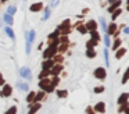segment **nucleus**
Here are the masks:
<instances>
[{"label": "nucleus", "instance_id": "nucleus-1", "mask_svg": "<svg viewBox=\"0 0 129 114\" xmlns=\"http://www.w3.org/2000/svg\"><path fill=\"white\" fill-rule=\"evenodd\" d=\"M39 88L42 89V90H45L46 93H53V92L56 90V86H53L50 83V78L49 77L39 79Z\"/></svg>", "mask_w": 129, "mask_h": 114}, {"label": "nucleus", "instance_id": "nucleus-2", "mask_svg": "<svg viewBox=\"0 0 129 114\" xmlns=\"http://www.w3.org/2000/svg\"><path fill=\"white\" fill-rule=\"evenodd\" d=\"M35 36H36V32L34 29H31L29 32L25 33V50H26V54L31 53V47H32V42L35 40Z\"/></svg>", "mask_w": 129, "mask_h": 114}, {"label": "nucleus", "instance_id": "nucleus-3", "mask_svg": "<svg viewBox=\"0 0 129 114\" xmlns=\"http://www.w3.org/2000/svg\"><path fill=\"white\" fill-rule=\"evenodd\" d=\"M57 28L60 29V33H61V35H70L71 33V19L65 18Z\"/></svg>", "mask_w": 129, "mask_h": 114}, {"label": "nucleus", "instance_id": "nucleus-4", "mask_svg": "<svg viewBox=\"0 0 129 114\" xmlns=\"http://www.w3.org/2000/svg\"><path fill=\"white\" fill-rule=\"evenodd\" d=\"M93 75H94V78H97V79L104 81L107 78V68H104V67H97V68L93 71Z\"/></svg>", "mask_w": 129, "mask_h": 114}, {"label": "nucleus", "instance_id": "nucleus-5", "mask_svg": "<svg viewBox=\"0 0 129 114\" xmlns=\"http://www.w3.org/2000/svg\"><path fill=\"white\" fill-rule=\"evenodd\" d=\"M13 95V86L9 83H4L2 86V90H0V96L2 97H10Z\"/></svg>", "mask_w": 129, "mask_h": 114}, {"label": "nucleus", "instance_id": "nucleus-6", "mask_svg": "<svg viewBox=\"0 0 129 114\" xmlns=\"http://www.w3.org/2000/svg\"><path fill=\"white\" fill-rule=\"evenodd\" d=\"M28 104H29V111H28V114H36L38 111L40 110V107H42L40 102H32V103H28Z\"/></svg>", "mask_w": 129, "mask_h": 114}, {"label": "nucleus", "instance_id": "nucleus-7", "mask_svg": "<svg viewBox=\"0 0 129 114\" xmlns=\"http://www.w3.org/2000/svg\"><path fill=\"white\" fill-rule=\"evenodd\" d=\"M20 75L22 78H25L26 81L32 79V71H31V68H29V67H22V68L20 70Z\"/></svg>", "mask_w": 129, "mask_h": 114}, {"label": "nucleus", "instance_id": "nucleus-8", "mask_svg": "<svg viewBox=\"0 0 129 114\" xmlns=\"http://www.w3.org/2000/svg\"><path fill=\"white\" fill-rule=\"evenodd\" d=\"M85 27H86L87 32H92V31L99 29V24H97V21H94V19H89V21L85 24Z\"/></svg>", "mask_w": 129, "mask_h": 114}, {"label": "nucleus", "instance_id": "nucleus-9", "mask_svg": "<svg viewBox=\"0 0 129 114\" xmlns=\"http://www.w3.org/2000/svg\"><path fill=\"white\" fill-rule=\"evenodd\" d=\"M62 70H64L62 64H54L50 68V75H60L62 72Z\"/></svg>", "mask_w": 129, "mask_h": 114}, {"label": "nucleus", "instance_id": "nucleus-10", "mask_svg": "<svg viewBox=\"0 0 129 114\" xmlns=\"http://www.w3.org/2000/svg\"><path fill=\"white\" fill-rule=\"evenodd\" d=\"M58 36H60V29H58V28H56V29H54V32H51L50 35L47 36V44H50L53 40L58 39Z\"/></svg>", "mask_w": 129, "mask_h": 114}, {"label": "nucleus", "instance_id": "nucleus-11", "mask_svg": "<svg viewBox=\"0 0 129 114\" xmlns=\"http://www.w3.org/2000/svg\"><path fill=\"white\" fill-rule=\"evenodd\" d=\"M54 61H53V58H43V63H42V68L43 70H50L51 67L54 65Z\"/></svg>", "mask_w": 129, "mask_h": 114}, {"label": "nucleus", "instance_id": "nucleus-12", "mask_svg": "<svg viewBox=\"0 0 129 114\" xmlns=\"http://www.w3.org/2000/svg\"><path fill=\"white\" fill-rule=\"evenodd\" d=\"M43 3L42 2H38V3H34V4H31V7H29V10L32 11V13H38V11H42L43 10Z\"/></svg>", "mask_w": 129, "mask_h": 114}, {"label": "nucleus", "instance_id": "nucleus-13", "mask_svg": "<svg viewBox=\"0 0 129 114\" xmlns=\"http://www.w3.org/2000/svg\"><path fill=\"white\" fill-rule=\"evenodd\" d=\"M93 108H94L96 113H99V114L103 113L104 114V111H106V103H104V102H99V103H96V104H94V107H93Z\"/></svg>", "mask_w": 129, "mask_h": 114}, {"label": "nucleus", "instance_id": "nucleus-14", "mask_svg": "<svg viewBox=\"0 0 129 114\" xmlns=\"http://www.w3.org/2000/svg\"><path fill=\"white\" fill-rule=\"evenodd\" d=\"M75 27H76V31H78V32L81 33V35H86V33H89V32H87V29H86V27H85V25L82 24V19L76 22Z\"/></svg>", "mask_w": 129, "mask_h": 114}, {"label": "nucleus", "instance_id": "nucleus-15", "mask_svg": "<svg viewBox=\"0 0 129 114\" xmlns=\"http://www.w3.org/2000/svg\"><path fill=\"white\" fill-rule=\"evenodd\" d=\"M126 52H128L126 47H118V49L115 50V58H117V60H121V58L126 54Z\"/></svg>", "mask_w": 129, "mask_h": 114}, {"label": "nucleus", "instance_id": "nucleus-16", "mask_svg": "<svg viewBox=\"0 0 129 114\" xmlns=\"http://www.w3.org/2000/svg\"><path fill=\"white\" fill-rule=\"evenodd\" d=\"M117 29H118V25L115 24L114 21H112V22H111V24H110V25H107V31H106V32L108 33L110 36H112V35H114V32H115V31H117Z\"/></svg>", "mask_w": 129, "mask_h": 114}, {"label": "nucleus", "instance_id": "nucleus-17", "mask_svg": "<svg viewBox=\"0 0 129 114\" xmlns=\"http://www.w3.org/2000/svg\"><path fill=\"white\" fill-rule=\"evenodd\" d=\"M46 96H47V93H46L45 90H42V89H40V92H38V93L35 95L34 102H42V100L46 99Z\"/></svg>", "mask_w": 129, "mask_h": 114}, {"label": "nucleus", "instance_id": "nucleus-18", "mask_svg": "<svg viewBox=\"0 0 129 114\" xmlns=\"http://www.w3.org/2000/svg\"><path fill=\"white\" fill-rule=\"evenodd\" d=\"M121 4H122V0H115L114 3H111V4H110V7L107 8V10H108L110 14H111L114 10H117L118 7H121Z\"/></svg>", "mask_w": 129, "mask_h": 114}, {"label": "nucleus", "instance_id": "nucleus-19", "mask_svg": "<svg viewBox=\"0 0 129 114\" xmlns=\"http://www.w3.org/2000/svg\"><path fill=\"white\" fill-rule=\"evenodd\" d=\"M68 49H70V43H58V46H57V53L62 54V53H65Z\"/></svg>", "mask_w": 129, "mask_h": 114}, {"label": "nucleus", "instance_id": "nucleus-20", "mask_svg": "<svg viewBox=\"0 0 129 114\" xmlns=\"http://www.w3.org/2000/svg\"><path fill=\"white\" fill-rule=\"evenodd\" d=\"M4 32L7 33V36H9L11 40H15V33H14V31L11 29V27H10V25H7V27L4 28Z\"/></svg>", "mask_w": 129, "mask_h": 114}, {"label": "nucleus", "instance_id": "nucleus-21", "mask_svg": "<svg viewBox=\"0 0 129 114\" xmlns=\"http://www.w3.org/2000/svg\"><path fill=\"white\" fill-rule=\"evenodd\" d=\"M128 99H129V93H128V92H125V93H121L119 97H118V100H117V103H118V104H122V103L128 102Z\"/></svg>", "mask_w": 129, "mask_h": 114}, {"label": "nucleus", "instance_id": "nucleus-22", "mask_svg": "<svg viewBox=\"0 0 129 114\" xmlns=\"http://www.w3.org/2000/svg\"><path fill=\"white\" fill-rule=\"evenodd\" d=\"M121 44H122V40H121V39L117 36V38L114 39V43L111 44V49H112V52H115V50H117L118 47H121Z\"/></svg>", "mask_w": 129, "mask_h": 114}, {"label": "nucleus", "instance_id": "nucleus-23", "mask_svg": "<svg viewBox=\"0 0 129 114\" xmlns=\"http://www.w3.org/2000/svg\"><path fill=\"white\" fill-rule=\"evenodd\" d=\"M56 95L60 97V99H64V97L68 96V90H67V89H57Z\"/></svg>", "mask_w": 129, "mask_h": 114}, {"label": "nucleus", "instance_id": "nucleus-24", "mask_svg": "<svg viewBox=\"0 0 129 114\" xmlns=\"http://www.w3.org/2000/svg\"><path fill=\"white\" fill-rule=\"evenodd\" d=\"M97 44H99V42H97V40H94V39L90 38L89 40L86 42V49H94V47L97 46Z\"/></svg>", "mask_w": 129, "mask_h": 114}, {"label": "nucleus", "instance_id": "nucleus-25", "mask_svg": "<svg viewBox=\"0 0 129 114\" xmlns=\"http://www.w3.org/2000/svg\"><path fill=\"white\" fill-rule=\"evenodd\" d=\"M121 14H122V8H121V7H118L117 10H114V11L111 13V19H112V21H115V19H117L118 17L121 15Z\"/></svg>", "mask_w": 129, "mask_h": 114}, {"label": "nucleus", "instance_id": "nucleus-26", "mask_svg": "<svg viewBox=\"0 0 129 114\" xmlns=\"http://www.w3.org/2000/svg\"><path fill=\"white\" fill-rule=\"evenodd\" d=\"M51 58H53V61H54L56 64H61V63H64V57H62V54H60V53H58V54L56 53V54H54Z\"/></svg>", "mask_w": 129, "mask_h": 114}, {"label": "nucleus", "instance_id": "nucleus-27", "mask_svg": "<svg viewBox=\"0 0 129 114\" xmlns=\"http://www.w3.org/2000/svg\"><path fill=\"white\" fill-rule=\"evenodd\" d=\"M43 10H45V13H43V18H42V21H47V19L50 18L51 10H50V7H43Z\"/></svg>", "mask_w": 129, "mask_h": 114}, {"label": "nucleus", "instance_id": "nucleus-28", "mask_svg": "<svg viewBox=\"0 0 129 114\" xmlns=\"http://www.w3.org/2000/svg\"><path fill=\"white\" fill-rule=\"evenodd\" d=\"M3 19H4V22H6L7 25H10L11 27L13 24H14V19H13V15H10V14H4V17H3Z\"/></svg>", "mask_w": 129, "mask_h": 114}, {"label": "nucleus", "instance_id": "nucleus-29", "mask_svg": "<svg viewBox=\"0 0 129 114\" xmlns=\"http://www.w3.org/2000/svg\"><path fill=\"white\" fill-rule=\"evenodd\" d=\"M103 40H104V46H106V47H110V46H111V36H110L107 32L104 33Z\"/></svg>", "mask_w": 129, "mask_h": 114}, {"label": "nucleus", "instance_id": "nucleus-30", "mask_svg": "<svg viewBox=\"0 0 129 114\" xmlns=\"http://www.w3.org/2000/svg\"><path fill=\"white\" fill-rule=\"evenodd\" d=\"M89 33H90V38H92V39H94V40H97V42L101 40V36H100V33H99L97 29L92 31V32H89Z\"/></svg>", "mask_w": 129, "mask_h": 114}, {"label": "nucleus", "instance_id": "nucleus-31", "mask_svg": "<svg viewBox=\"0 0 129 114\" xmlns=\"http://www.w3.org/2000/svg\"><path fill=\"white\" fill-rule=\"evenodd\" d=\"M128 81H129V67L126 68V71L123 72V75H122V79H121V83H122V85H125V83L128 82Z\"/></svg>", "mask_w": 129, "mask_h": 114}, {"label": "nucleus", "instance_id": "nucleus-32", "mask_svg": "<svg viewBox=\"0 0 129 114\" xmlns=\"http://www.w3.org/2000/svg\"><path fill=\"white\" fill-rule=\"evenodd\" d=\"M96 56H97V53H96L94 49H86V57L87 58H94Z\"/></svg>", "mask_w": 129, "mask_h": 114}, {"label": "nucleus", "instance_id": "nucleus-33", "mask_svg": "<svg viewBox=\"0 0 129 114\" xmlns=\"http://www.w3.org/2000/svg\"><path fill=\"white\" fill-rule=\"evenodd\" d=\"M50 83L53 86H57L60 83V77L58 75H51V78H50Z\"/></svg>", "mask_w": 129, "mask_h": 114}, {"label": "nucleus", "instance_id": "nucleus-34", "mask_svg": "<svg viewBox=\"0 0 129 114\" xmlns=\"http://www.w3.org/2000/svg\"><path fill=\"white\" fill-rule=\"evenodd\" d=\"M103 54H104V61H106V67H110V56H108V50L104 49V50H103Z\"/></svg>", "mask_w": 129, "mask_h": 114}, {"label": "nucleus", "instance_id": "nucleus-35", "mask_svg": "<svg viewBox=\"0 0 129 114\" xmlns=\"http://www.w3.org/2000/svg\"><path fill=\"white\" fill-rule=\"evenodd\" d=\"M50 75V70H43L42 68V71H40V74L38 75L39 77V79H42V78H46V77H49Z\"/></svg>", "mask_w": 129, "mask_h": 114}, {"label": "nucleus", "instance_id": "nucleus-36", "mask_svg": "<svg viewBox=\"0 0 129 114\" xmlns=\"http://www.w3.org/2000/svg\"><path fill=\"white\" fill-rule=\"evenodd\" d=\"M35 95H36V92H34V90H31V92H29V93H28V96H26V102H28V103H32V102H34Z\"/></svg>", "mask_w": 129, "mask_h": 114}, {"label": "nucleus", "instance_id": "nucleus-37", "mask_svg": "<svg viewBox=\"0 0 129 114\" xmlns=\"http://www.w3.org/2000/svg\"><path fill=\"white\" fill-rule=\"evenodd\" d=\"M58 43H70V39H68V35L58 36Z\"/></svg>", "mask_w": 129, "mask_h": 114}, {"label": "nucleus", "instance_id": "nucleus-38", "mask_svg": "<svg viewBox=\"0 0 129 114\" xmlns=\"http://www.w3.org/2000/svg\"><path fill=\"white\" fill-rule=\"evenodd\" d=\"M104 90H106V88H104L103 85H99V86H96V88L93 89V92H94L96 95H99V93H103Z\"/></svg>", "mask_w": 129, "mask_h": 114}, {"label": "nucleus", "instance_id": "nucleus-39", "mask_svg": "<svg viewBox=\"0 0 129 114\" xmlns=\"http://www.w3.org/2000/svg\"><path fill=\"white\" fill-rule=\"evenodd\" d=\"M18 88L21 89V90H24V92H28L29 90V85L26 82H22V83H18Z\"/></svg>", "mask_w": 129, "mask_h": 114}, {"label": "nucleus", "instance_id": "nucleus-40", "mask_svg": "<svg viewBox=\"0 0 129 114\" xmlns=\"http://www.w3.org/2000/svg\"><path fill=\"white\" fill-rule=\"evenodd\" d=\"M99 22H100V27L103 28V32H106V31H107V22H106V19H104L103 17H100V21H99Z\"/></svg>", "mask_w": 129, "mask_h": 114}, {"label": "nucleus", "instance_id": "nucleus-41", "mask_svg": "<svg viewBox=\"0 0 129 114\" xmlns=\"http://www.w3.org/2000/svg\"><path fill=\"white\" fill-rule=\"evenodd\" d=\"M128 106H129V103H128V102H125V103H122V104H119V107H118V111H119V113L122 114L123 111H125V108L128 107Z\"/></svg>", "mask_w": 129, "mask_h": 114}, {"label": "nucleus", "instance_id": "nucleus-42", "mask_svg": "<svg viewBox=\"0 0 129 114\" xmlns=\"http://www.w3.org/2000/svg\"><path fill=\"white\" fill-rule=\"evenodd\" d=\"M15 13H17V7H14V6H10L7 8V14H10V15H14Z\"/></svg>", "mask_w": 129, "mask_h": 114}, {"label": "nucleus", "instance_id": "nucleus-43", "mask_svg": "<svg viewBox=\"0 0 129 114\" xmlns=\"http://www.w3.org/2000/svg\"><path fill=\"white\" fill-rule=\"evenodd\" d=\"M17 111H18V108L15 107V106H13V107H10L9 110L6 111V114H17Z\"/></svg>", "mask_w": 129, "mask_h": 114}, {"label": "nucleus", "instance_id": "nucleus-44", "mask_svg": "<svg viewBox=\"0 0 129 114\" xmlns=\"http://www.w3.org/2000/svg\"><path fill=\"white\" fill-rule=\"evenodd\" d=\"M85 111H86V114H96L94 108H93L92 106H87V107H86V110H85Z\"/></svg>", "mask_w": 129, "mask_h": 114}, {"label": "nucleus", "instance_id": "nucleus-45", "mask_svg": "<svg viewBox=\"0 0 129 114\" xmlns=\"http://www.w3.org/2000/svg\"><path fill=\"white\" fill-rule=\"evenodd\" d=\"M4 83H6V81H4V78H3V74L0 72V86H3Z\"/></svg>", "mask_w": 129, "mask_h": 114}, {"label": "nucleus", "instance_id": "nucleus-46", "mask_svg": "<svg viewBox=\"0 0 129 114\" xmlns=\"http://www.w3.org/2000/svg\"><path fill=\"white\" fill-rule=\"evenodd\" d=\"M58 3H60V0H53V2H51V7H56Z\"/></svg>", "mask_w": 129, "mask_h": 114}, {"label": "nucleus", "instance_id": "nucleus-47", "mask_svg": "<svg viewBox=\"0 0 129 114\" xmlns=\"http://www.w3.org/2000/svg\"><path fill=\"white\" fill-rule=\"evenodd\" d=\"M123 33H125V35H129V27H123Z\"/></svg>", "mask_w": 129, "mask_h": 114}, {"label": "nucleus", "instance_id": "nucleus-48", "mask_svg": "<svg viewBox=\"0 0 129 114\" xmlns=\"http://www.w3.org/2000/svg\"><path fill=\"white\" fill-rule=\"evenodd\" d=\"M123 114H129V106L125 108V111H123Z\"/></svg>", "mask_w": 129, "mask_h": 114}, {"label": "nucleus", "instance_id": "nucleus-49", "mask_svg": "<svg viewBox=\"0 0 129 114\" xmlns=\"http://www.w3.org/2000/svg\"><path fill=\"white\" fill-rule=\"evenodd\" d=\"M125 10H126V11H129V4H126V7H125Z\"/></svg>", "mask_w": 129, "mask_h": 114}, {"label": "nucleus", "instance_id": "nucleus-50", "mask_svg": "<svg viewBox=\"0 0 129 114\" xmlns=\"http://www.w3.org/2000/svg\"><path fill=\"white\" fill-rule=\"evenodd\" d=\"M115 0H108V4H111V3H114Z\"/></svg>", "mask_w": 129, "mask_h": 114}, {"label": "nucleus", "instance_id": "nucleus-51", "mask_svg": "<svg viewBox=\"0 0 129 114\" xmlns=\"http://www.w3.org/2000/svg\"><path fill=\"white\" fill-rule=\"evenodd\" d=\"M2 3H6V2H10V0H0Z\"/></svg>", "mask_w": 129, "mask_h": 114}, {"label": "nucleus", "instance_id": "nucleus-52", "mask_svg": "<svg viewBox=\"0 0 129 114\" xmlns=\"http://www.w3.org/2000/svg\"><path fill=\"white\" fill-rule=\"evenodd\" d=\"M126 4H129V0H126Z\"/></svg>", "mask_w": 129, "mask_h": 114}, {"label": "nucleus", "instance_id": "nucleus-53", "mask_svg": "<svg viewBox=\"0 0 129 114\" xmlns=\"http://www.w3.org/2000/svg\"><path fill=\"white\" fill-rule=\"evenodd\" d=\"M101 114H103V113H101Z\"/></svg>", "mask_w": 129, "mask_h": 114}, {"label": "nucleus", "instance_id": "nucleus-54", "mask_svg": "<svg viewBox=\"0 0 129 114\" xmlns=\"http://www.w3.org/2000/svg\"><path fill=\"white\" fill-rule=\"evenodd\" d=\"M122 114H123V113H122Z\"/></svg>", "mask_w": 129, "mask_h": 114}]
</instances>
